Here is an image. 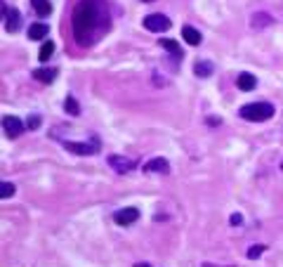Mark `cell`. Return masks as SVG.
Returning <instances> with one entry per match:
<instances>
[{"mask_svg":"<svg viewBox=\"0 0 283 267\" xmlns=\"http://www.w3.org/2000/svg\"><path fill=\"white\" fill-rule=\"evenodd\" d=\"M0 197L3 199L15 197V185H12V182H3V185H0Z\"/></svg>","mask_w":283,"mask_h":267,"instance_id":"20","label":"cell"},{"mask_svg":"<svg viewBox=\"0 0 283 267\" xmlns=\"http://www.w3.org/2000/svg\"><path fill=\"white\" fill-rule=\"evenodd\" d=\"M271 24H274V17H269L267 12H257V15L250 17V26L253 29H267Z\"/></svg>","mask_w":283,"mask_h":267,"instance_id":"11","label":"cell"},{"mask_svg":"<svg viewBox=\"0 0 283 267\" xmlns=\"http://www.w3.org/2000/svg\"><path fill=\"white\" fill-rule=\"evenodd\" d=\"M47 33H50V29H47V24L36 22V24H31V26H29V38H33V40L47 38Z\"/></svg>","mask_w":283,"mask_h":267,"instance_id":"13","label":"cell"},{"mask_svg":"<svg viewBox=\"0 0 283 267\" xmlns=\"http://www.w3.org/2000/svg\"><path fill=\"white\" fill-rule=\"evenodd\" d=\"M64 147H66V151H73L78 156H92V154L100 151V140L95 137L92 144H87V142H64Z\"/></svg>","mask_w":283,"mask_h":267,"instance_id":"3","label":"cell"},{"mask_svg":"<svg viewBox=\"0 0 283 267\" xmlns=\"http://www.w3.org/2000/svg\"><path fill=\"white\" fill-rule=\"evenodd\" d=\"M3 19H5V29H8L10 33H15L19 31V26H22V15H19V10L15 8H10L3 3Z\"/></svg>","mask_w":283,"mask_h":267,"instance_id":"5","label":"cell"},{"mask_svg":"<svg viewBox=\"0 0 283 267\" xmlns=\"http://www.w3.org/2000/svg\"><path fill=\"white\" fill-rule=\"evenodd\" d=\"M114 220L118 222V225H123V227H125V225H132V222H137L139 220V211L137 208H123V211H116L114 213Z\"/></svg>","mask_w":283,"mask_h":267,"instance_id":"8","label":"cell"},{"mask_svg":"<svg viewBox=\"0 0 283 267\" xmlns=\"http://www.w3.org/2000/svg\"><path fill=\"white\" fill-rule=\"evenodd\" d=\"M182 38L186 40L189 45H201L203 36H201V31H196L194 26H184V29H182Z\"/></svg>","mask_w":283,"mask_h":267,"instance_id":"14","label":"cell"},{"mask_svg":"<svg viewBox=\"0 0 283 267\" xmlns=\"http://www.w3.org/2000/svg\"><path fill=\"white\" fill-rule=\"evenodd\" d=\"M161 47H165L170 55L175 57V59H182L184 52H182V47H179V43L177 40H170V38H161Z\"/></svg>","mask_w":283,"mask_h":267,"instance_id":"15","label":"cell"},{"mask_svg":"<svg viewBox=\"0 0 283 267\" xmlns=\"http://www.w3.org/2000/svg\"><path fill=\"white\" fill-rule=\"evenodd\" d=\"M135 267H151V265H146V262H137Z\"/></svg>","mask_w":283,"mask_h":267,"instance_id":"24","label":"cell"},{"mask_svg":"<svg viewBox=\"0 0 283 267\" xmlns=\"http://www.w3.org/2000/svg\"><path fill=\"white\" fill-rule=\"evenodd\" d=\"M213 71H215L213 62H203V59H201V62L194 64V73H196L199 78H210V76H213Z\"/></svg>","mask_w":283,"mask_h":267,"instance_id":"12","label":"cell"},{"mask_svg":"<svg viewBox=\"0 0 283 267\" xmlns=\"http://www.w3.org/2000/svg\"><path fill=\"white\" fill-rule=\"evenodd\" d=\"M109 165L114 168L116 173H121V175L135 170V161H132V158H128V156H118V154H111V156H109Z\"/></svg>","mask_w":283,"mask_h":267,"instance_id":"6","label":"cell"},{"mask_svg":"<svg viewBox=\"0 0 283 267\" xmlns=\"http://www.w3.org/2000/svg\"><path fill=\"white\" fill-rule=\"evenodd\" d=\"M262 253H264V246H262V244H257V246H253V248H248V258H250V260H255V258H260Z\"/></svg>","mask_w":283,"mask_h":267,"instance_id":"21","label":"cell"},{"mask_svg":"<svg viewBox=\"0 0 283 267\" xmlns=\"http://www.w3.org/2000/svg\"><path fill=\"white\" fill-rule=\"evenodd\" d=\"M73 36L78 45H92L109 29L107 0H80L73 10Z\"/></svg>","mask_w":283,"mask_h":267,"instance_id":"1","label":"cell"},{"mask_svg":"<svg viewBox=\"0 0 283 267\" xmlns=\"http://www.w3.org/2000/svg\"><path fill=\"white\" fill-rule=\"evenodd\" d=\"M229 222H231V225H234V227H236V225H241V222H243V218H241L238 213H234V215H231V218H229Z\"/></svg>","mask_w":283,"mask_h":267,"instance_id":"23","label":"cell"},{"mask_svg":"<svg viewBox=\"0 0 283 267\" xmlns=\"http://www.w3.org/2000/svg\"><path fill=\"white\" fill-rule=\"evenodd\" d=\"M203 267H213V265H210V262H206V265H203Z\"/></svg>","mask_w":283,"mask_h":267,"instance_id":"25","label":"cell"},{"mask_svg":"<svg viewBox=\"0 0 283 267\" xmlns=\"http://www.w3.org/2000/svg\"><path fill=\"white\" fill-rule=\"evenodd\" d=\"M3 130H5V135H8L10 140H17L24 133V123L17 116H5L3 118Z\"/></svg>","mask_w":283,"mask_h":267,"instance_id":"7","label":"cell"},{"mask_svg":"<svg viewBox=\"0 0 283 267\" xmlns=\"http://www.w3.org/2000/svg\"><path fill=\"white\" fill-rule=\"evenodd\" d=\"M31 5H33V10H36L38 17H47L52 12V3L50 0H31Z\"/></svg>","mask_w":283,"mask_h":267,"instance_id":"16","label":"cell"},{"mask_svg":"<svg viewBox=\"0 0 283 267\" xmlns=\"http://www.w3.org/2000/svg\"><path fill=\"white\" fill-rule=\"evenodd\" d=\"M52 52H54V43H52V40H47V43H43V47H40L38 59H40V62H47V59L52 57Z\"/></svg>","mask_w":283,"mask_h":267,"instance_id":"19","label":"cell"},{"mask_svg":"<svg viewBox=\"0 0 283 267\" xmlns=\"http://www.w3.org/2000/svg\"><path fill=\"white\" fill-rule=\"evenodd\" d=\"M144 170L146 173H161V175H168L170 173V163L165 158H151L149 163H144Z\"/></svg>","mask_w":283,"mask_h":267,"instance_id":"9","label":"cell"},{"mask_svg":"<svg viewBox=\"0 0 283 267\" xmlns=\"http://www.w3.org/2000/svg\"><path fill=\"white\" fill-rule=\"evenodd\" d=\"M236 85L238 90H243V93H250V90H255V85H257V78H255L253 73H238V78H236Z\"/></svg>","mask_w":283,"mask_h":267,"instance_id":"10","label":"cell"},{"mask_svg":"<svg viewBox=\"0 0 283 267\" xmlns=\"http://www.w3.org/2000/svg\"><path fill=\"white\" fill-rule=\"evenodd\" d=\"M54 76H57V71L54 69H36L33 71V78L40 80V83H52Z\"/></svg>","mask_w":283,"mask_h":267,"instance_id":"17","label":"cell"},{"mask_svg":"<svg viewBox=\"0 0 283 267\" xmlns=\"http://www.w3.org/2000/svg\"><path fill=\"white\" fill-rule=\"evenodd\" d=\"M142 3H153V0H142Z\"/></svg>","mask_w":283,"mask_h":267,"instance_id":"26","label":"cell"},{"mask_svg":"<svg viewBox=\"0 0 283 267\" xmlns=\"http://www.w3.org/2000/svg\"><path fill=\"white\" fill-rule=\"evenodd\" d=\"M241 118H245V121H255V123H262V121H269V118L274 116V104L269 102H253V104H245V107H241Z\"/></svg>","mask_w":283,"mask_h":267,"instance_id":"2","label":"cell"},{"mask_svg":"<svg viewBox=\"0 0 283 267\" xmlns=\"http://www.w3.org/2000/svg\"><path fill=\"white\" fill-rule=\"evenodd\" d=\"M26 126H29L31 130H36V128L40 126V116H38V114H33V116H31L29 121H26Z\"/></svg>","mask_w":283,"mask_h":267,"instance_id":"22","label":"cell"},{"mask_svg":"<svg viewBox=\"0 0 283 267\" xmlns=\"http://www.w3.org/2000/svg\"><path fill=\"white\" fill-rule=\"evenodd\" d=\"M64 109H66V114H71V116H80V104L76 102V97H66L64 100Z\"/></svg>","mask_w":283,"mask_h":267,"instance_id":"18","label":"cell"},{"mask_svg":"<svg viewBox=\"0 0 283 267\" xmlns=\"http://www.w3.org/2000/svg\"><path fill=\"white\" fill-rule=\"evenodd\" d=\"M144 29L146 31H153V33H161V31H168L170 29V19L165 15H146L144 17Z\"/></svg>","mask_w":283,"mask_h":267,"instance_id":"4","label":"cell"}]
</instances>
